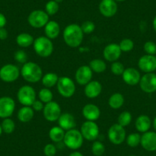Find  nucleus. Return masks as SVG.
I'll list each match as a JSON object with an SVG mask.
<instances>
[{
	"label": "nucleus",
	"instance_id": "obj_1",
	"mask_svg": "<svg viewBox=\"0 0 156 156\" xmlns=\"http://www.w3.org/2000/svg\"><path fill=\"white\" fill-rule=\"evenodd\" d=\"M83 32L80 25L70 24L65 27L63 31V38L65 44L70 48H76L80 47L83 40Z\"/></svg>",
	"mask_w": 156,
	"mask_h": 156
},
{
	"label": "nucleus",
	"instance_id": "obj_2",
	"mask_svg": "<svg viewBox=\"0 0 156 156\" xmlns=\"http://www.w3.org/2000/svg\"><path fill=\"white\" fill-rule=\"evenodd\" d=\"M21 75L25 81L31 83H37L41 80L43 70L37 63L28 61L23 64L21 69Z\"/></svg>",
	"mask_w": 156,
	"mask_h": 156
},
{
	"label": "nucleus",
	"instance_id": "obj_3",
	"mask_svg": "<svg viewBox=\"0 0 156 156\" xmlns=\"http://www.w3.org/2000/svg\"><path fill=\"white\" fill-rule=\"evenodd\" d=\"M33 48L35 53L41 58L51 56L54 51V44L46 36H40L34 39Z\"/></svg>",
	"mask_w": 156,
	"mask_h": 156
},
{
	"label": "nucleus",
	"instance_id": "obj_4",
	"mask_svg": "<svg viewBox=\"0 0 156 156\" xmlns=\"http://www.w3.org/2000/svg\"><path fill=\"white\" fill-rule=\"evenodd\" d=\"M83 140L84 139L80 130L73 129L66 131L63 142L66 147L70 149L77 150L83 145Z\"/></svg>",
	"mask_w": 156,
	"mask_h": 156
},
{
	"label": "nucleus",
	"instance_id": "obj_5",
	"mask_svg": "<svg viewBox=\"0 0 156 156\" xmlns=\"http://www.w3.org/2000/svg\"><path fill=\"white\" fill-rule=\"evenodd\" d=\"M56 86L58 92L59 93L61 97H64V98L72 97L76 91L75 83L69 76H63L59 77Z\"/></svg>",
	"mask_w": 156,
	"mask_h": 156
},
{
	"label": "nucleus",
	"instance_id": "obj_6",
	"mask_svg": "<svg viewBox=\"0 0 156 156\" xmlns=\"http://www.w3.org/2000/svg\"><path fill=\"white\" fill-rule=\"evenodd\" d=\"M17 98L22 106H31L36 100V92L31 86L25 85L18 90Z\"/></svg>",
	"mask_w": 156,
	"mask_h": 156
},
{
	"label": "nucleus",
	"instance_id": "obj_7",
	"mask_svg": "<svg viewBox=\"0 0 156 156\" xmlns=\"http://www.w3.org/2000/svg\"><path fill=\"white\" fill-rule=\"evenodd\" d=\"M108 139L113 145H120L126 139V132L125 127L119 124L115 123L111 126L108 129Z\"/></svg>",
	"mask_w": 156,
	"mask_h": 156
},
{
	"label": "nucleus",
	"instance_id": "obj_8",
	"mask_svg": "<svg viewBox=\"0 0 156 156\" xmlns=\"http://www.w3.org/2000/svg\"><path fill=\"white\" fill-rule=\"evenodd\" d=\"M80 131L83 139L91 142L97 140L100 135V129L95 121H85L81 125Z\"/></svg>",
	"mask_w": 156,
	"mask_h": 156
},
{
	"label": "nucleus",
	"instance_id": "obj_9",
	"mask_svg": "<svg viewBox=\"0 0 156 156\" xmlns=\"http://www.w3.org/2000/svg\"><path fill=\"white\" fill-rule=\"evenodd\" d=\"M49 22V16L43 10H34L28 16V22L32 28H41Z\"/></svg>",
	"mask_w": 156,
	"mask_h": 156
},
{
	"label": "nucleus",
	"instance_id": "obj_10",
	"mask_svg": "<svg viewBox=\"0 0 156 156\" xmlns=\"http://www.w3.org/2000/svg\"><path fill=\"white\" fill-rule=\"evenodd\" d=\"M20 75V70L15 64H5L0 69V79L6 83L16 81L19 79Z\"/></svg>",
	"mask_w": 156,
	"mask_h": 156
},
{
	"label": "nucleus",
	"instance_id": "obj_11",
	"mask_svg": "<svg viewBox=\"0 0 156 156\" xmlns=\"http://www.w3.org/2000/svg\"><path fill=\"white\" fill-rule=\"evenodd\" d=\"M61 113H62L61 108L57 102L52 100L44 104V107L43 109V115H44V119L48 122H53L58 121Z\"/></svg>",
	"mask_w": 156,
	"mask_h": 156
},
{
	"label": "nucleus",
	"instance_id": "obj_12",
	"mask_svg": "<svg viewBox=\"0 0 156 156\" xmlns=\"http://www.w3.org/2000/svg\"><path fill=\"white\" fill-rule=\"evenodd\" d=\"M141 90L146 94H152L156 91V73H146L141 77L139 81Z\"/></svg>",
	"mask_w": 156,
	"mask_h": 156
},
{
	"label": "nucleus",
	"instance_id": "obj_13",
	"mask_svg": "<svg viewBox=\"0 0 156 156\" xmlns=\"http://www.w3.org/2000/svg\"><path fill=\"white\" fill-rule=\"evenodd\" d=\"M16 109V103L9 97H0V118H9Z\"/></svg>",
	"mask_w": 156,
	"mask_h": 156
},
{
	"label": "nucleus",
	"instance_id": "obj_14",
	"mask_svg": "<svg viewBox=\"0 0 156 156\" xmlns=\"http://www.w3.org/2000/svg\"><path fill=\"white\" fill-rule=\"evenodd\" d=\"M92 70L89 65H82L78 67L75 73V80L80 86H85L92 80Z\"/></svg>",
	"mask_w": 156,
	"mask_h": 156
},
{
	"label": "nucleus",
	"instance_id": "obj_15",
	"mask_svg": "<svg viewBox=\"0 0 156 156\" xmlns=\"http://www.w3.org/2000/svg\"><path fill=\"white\" fill-rule=\"evenodd\" d=\"M138 67L142 71L146 73H152L156 70L155 55H145L139 58Z\"/></svg>",
	"mask_w": 156,
	"mask_h": 156
},
{
	"label": "nucleus",
	"instance_id": "obj_16",
	"mask_svg": "<svg viewBox=\"0 0 156 156\" xmlns=\"http://www.w3.org/2000/svg\"><path fill=\"white\" fill-rule=\"evenodd\" d=\"M122 55V51L119 44L111 43L107 44L103 49V57L109 62H115L119 59Z\"/></svg>",
	"mask_w": 156,
	"mask_h": 156
},
{
	"label": "nucleus",
	"instance_id": "obj_17",
	"mask_svg": "<svg viewBox=\"0 0 156 156\" xmlns=\"http://www.w3.org/2000/svg\"><path fill=\"white\" fill-rule=\"evenodd\" d=\"M122 76L123 81L129 86H136L139 84L142 77L140 72L134 67H128L125 69Z\"/></svg>",
	"mask_w": 156,
	"mask_h": 156
},
{
	"label": "nucleus",
	"instance_id": "obj_18",
	"mask_svg": "<svg viewBox=\"0 0 156 156\" xmlns=\"http://www.w3.org/2000/svg\"><path fill=\"white\" fill-rule=\"evenodd\" d=\"M99 10L104 17L111 18L116 14L118 6L114 0H102L99 5Z\"/></svg>",
	"mask_w": 156,
	"mask_h": 156
},
{
	"label": "nucleus",
	"instance_id": "obj_19",
	"mask_svg": "<svg viewBox=\"0 0 156 156\" xmlns=\"http://www.w3.org/2000/svg\"><path fill=\"white\" fill-rule=\"evenodd\" d=\"M140 145L148 151H156V132H146L141 136Z\"/></svg>",
	"mask_w": 156,
	"mask_h": 156
},
{
	"label": "nucleus",
	"instance_id": "obj_20",
	"mask_svg": "<svg viewBox=\"0 0 156 156\" xmlns=\"http://www.w3.org/2000/svg\"><path fill=\"white\" fill-rule=\"evenodd\" d=\"M58 126L64 131L75 129L76 126L75 117L70 112H63L58 120Z\"/></svg>",
	"mask_w": 156,
	"mask_h": 156
},
{
	"label": "nucleus",
	"instance_id": "obj_21",
	"mask_svg": "<svg viewBox=\"0 0 156 156\" xmlns=\"http://www.w3.org/2000/svg\"><path fill=\"white\" fill-rule=\"evenodd\" d=\"M102 90V84L97 80H91L87 84L85 85V96L89 99H95L98 97L101 94Z\"/></svg>",
	"mask_w": 156,
	"mask_h": 156
},
{
	"label": "nucleus",
	"instance_id": "obj_22",
	"mask_svg": "<svg viewBox=\"0 0 156 156\" xmlns=\"http://www.w3.org/2000/svg\"><path fill=\"white\" fill-rule=\"evenodd\" d=\"M82 115L88 121H96L100 116V109L93 103L86 104L82 109Z\"/></svg>",
	"mask_w": 156,
	"mask_h": 156
},
{
	"label": "nucleus",
	"instance_id": "obj_23",
	"mask_svg": "<svg viewBox=\"0 0 156 156\" xmlns=\"http://www.w3.org/2000/svg\"><path fill=\"white\" fill-rule=\"evenodd\" d=\"M61 27L56 21H49L44 26V34L47 37L52 40L59 36Z\"/></svg>",
	"mask_w": 156,
	"mask_h": 156
},
{
	"label": "nucleus",
	"instance_id": "obj_24",
	"mask_svg": "<svg viewBox=\"0 0 156 156\" xmlns=\"http://www.w3.org/2000/svg\"><path fill=\"white\" fill-rule=\"evenodd\" d=\"M151 119L147 115H140L137 117V119L135 122V126H136V130L142 133L148 132L151 128Z\"/></svg>",
	"mask_w": 156,
	"mask_h": 156
},
{
	"label": "nucleus",
	"instance_id": "obj_25",
	"mask_svg": "<svg viewBox=\"0 0 156 156\" xmlns=\"http://www.w3.org/2000/svg\"><path fill=\"white\" fill-rule=\"evenodd\" d=\"M34 115V109L31 108V106H23L22 108H20L18 112V119L21 122L23 123H27L29 122Z\"/></svg>",
	"mask_w": 156,
	"mask_h": 156
},
{
	"label": "nucleus",
	"instance_id": "obj_26",
	"mask_svg": "<svg viewBox=\"0 0 156 156\" xmlns=\"http://www.w3.org/2000/svg\"><path fill=\"white\" fill-rule=\"evenodd\" d=\"M34 41V37L29 33H21L16 37V43L21 48H28L32 45Z\"/></svg>",
	"mask_w": 156,
	"mask_h": 156
},
{
	"label": "nucleus",
	"instance_id": "obj_27",
	"mask_svg": "<svg viewBox=\"0 0 156 156\" xmlns=\"http://www.w3.org/2000/svg\"><path fill=\"white\" fill-rule=\"evenodd\" d=\"M125 99L123 95L119 93H115L109 97L108 100V104L112 109H119L123 106Z\"/></svg>",
	"mask_w": 156,
	"mask_h": 156
},
{
	"label": "nucleus",
	"instance_id": "obj_28",
	"mask_svg": "<svg viewBox=\"0 0 156 156\" xmlns=\"http://www.w3.org/2000/svg\"><path fill=\"white\" fill-rule=\"evenodd\" d=\"M58 79H59V76H58L57 73H53V72H49V73L43 75L42 78H41V82H42V84L44 87L50 89V88L56 86Z\"/></svg>",
	"mask_w": 156,
	"mask_h": 156
},
{
	"label": "nucleus",
	"instance_id": "obj_29",
	"mask_svg": "<svg viewBox=\"0 0 156 156\" xmlns=\"http://www.w3.org/2000/svg\"><path fill=\"white\" fill-rule=\"evenodd\" d=\"M49 138L51 140L55 143L63 142L64 136H65V131L62 128L58 126H54L49 131Z\"/></svg>",
	"mask_w": 156,
	"mask_h": 156
},
{
	"label": "nucleus",
	"instance_id": "obj_30",
	"mask_svg": "<svg viewBox=\"0 0 156 156\" xmlns=\"http://www.w3.org/2000/svg\"><path fill=\"white\" fill-rule=\"evenodd\" d=\"M90 67L93 72L97 73H103L106 70V64L104 61L100 58L93 59L89 64Z\"/></svg>",
	"mask_w": 156,
	"mask_h": 156
},
{
	"label": "nucleus",
	"instance_id": "obj_31",
	"mask_svg": "<svg viewBox=\"0 0 156 156\" xmlns=\"http://www.w3.org/2000/svg\"><path fill=\"white\" fill-rule=\"evenodd\" d=\"M53 93H52V91L49 88H42L38 92L39 100H41L44 104L52 101L53 100Z\"/></svg>",
	"mask_w": 156,
	"mask_h": 156
},
{
	"label": "nucleus",
	"instance_id": "obj_32",
	"mask_svg": "<svg viewBox=\"0 0 156 156\" xmlns=\"http://www.w3.org/2000/svg\"><path fill=\"white\" fill-rule=\"evenodd\" d=\"M132 119H133L132 114L129 111H123L118 116V119H117L118 122L117 123L119 124L122 126L126 127L131 123Z\"/></svg>",
	"mask_w": 156,
	"mask_h": 156
},
{
	"label": "nucleus",
	"instance_id": "obj_33",
	"mask_svg": "<svg viewBox=\"0 0 156 156\" xmlns=\"http://www.w3.org/2000/svg\"><path fill=\"white\" fill-rule=\"evenodd\" d=\"M127 145L131 148H136L141 142V135L137 133H133L128 135L126 139Z\"/></svg>",
	"mask_w": 156,
	"mask_h": 156
},
{
	"label": "nucleus",
	"instance_id": "obj_34",
	"mask_svg": "<svg viewBox=\"0 0 156 156\" xmlns=\"http://www.w3.org/2000/svg\"><path fill=\"white\" fill-rule=\"evenodd\" d=\"M1 126H2V132H4L6 134H11V133H12L15 131L16 123L10 118H5L2 121Z\"/></svg>",
	"mask_w": 156,
	"mask_h": 156
},
{
	"label": "nucleus",
	"instance_id": "obj_35",
	"mask_svg": "<svg viewBox=\"0 0 156 156\" xmlns=\"http://www.w3.org/2000/svg\"><path fill=\"white\" fill-rule=\"evenodd\" d=\"M91 151L94 155L102 156L105 152V145L100 141H94L91 147Z\"/></svg>",
	"mask_w": 156,
	"mask_h": 156
},
{
	"label": "nucleus",
	"instance_id": "obj_36",
	"mask_svg": "<svg viewBox=\"0 0 156 156\" xmlns=\"http://www.w3.org/2000/svg\"><path fill=\"white\" fill-rule=\"evenodd\" d=\"M59 4L54 0H51L45 5V12L48 16H54L59 11Z\"/></svg>",
	"mask_w": 156,
	"mask_h": 156
},
{
	"label": "nucleus",
	"instance_id": "obj_37",
	"mask_svg": "<svg viewBox=\"0 0 156 156\" xmlns=\"http://www.w3.org/2000/svg\"><path fill=\"white\" fill-rule=\"evenodd\" d=\"M119 46L122 52H129L134 48V42L130 38H124L119 42Z\"/></svg>",
	"mask_w": 156,
	"mask_h": 156
},
{
	"label": "nucleus",
	"instance_id": "obj_38",
	"mask_svg": "<svg viewBox=\"0 0 156 156\" xmlns=\"http://www.w3.org/2000/svg\"><path fill=\"white\" fill-rule=\"evenodd\" d=\"M111 72L113 73L114 75H116V76H120L123 73L124 70H125V67H124L123 64H122L119 61H115V62H112L111 64L110 67Z\"/></svg>",
	"mask_w": 156,
	"mask_h": 156
},
{
	"label": "nucleus",
	"instance_id": "obj_39",
	"mask_svg": "<svg viewBox=\"0 0 156 156\" xmlns=\"http://www.w3.org/2000/svg\"><path fill=\"white\" fill-rule=\"evenodd\" d=\"M14 59L19 64H25L28 62V55L23 50H18L14 54Z\"/></svg>",
	"mask_w": 156,
	"mask_h": 156
},
{
	"label": "nucleus",
	"instance_id": "obj_40",
	"mask_svg": "<svg viewBox=\"0 0 156 156\" xmlns=\"http://www.w3.org/2000/svg\"><path fill=\"white\" fill-rule=\"evenodd\" d=\"M80 28H81L83 34H90L94 31L96 25L94 22H91V21H85L80 25Z\"/></svg>",
	"mask_w": 156,
	"mask_h": 156
},
{
	"label": "nucleus",
	"instance_id": "obj_41",
	"mask_svg": "<svg viewBox=\"0 0 156 156\" xmlns=\"http://www.w3.org/2000/svg\"><path fill=\"white\" fill-rule=\"evenodd\" d=\"M143 49L146 55H156V44L151 41H148L144 44Z\"/></svg>",
	"mask_w": 156,
	"mask_h": 156
},
{
	"label": "nucleus",
	"instance_id": "obj_42",
	"mask_svg": "<svg viewBox=\"0 0 156 156\" xmlns=\"http://www.w3.org/2000/svg\"><path fill=\"white\" fill-rule=\"evenodd\" d=\"M44 153L45 156H55L57 153V148L54 144L48 143L44 146Z\"/></svg>",
	"mask_w": 156,
	"mask_h": 156
},
{
	"label": "nucleus",
	"instance_id": "obj_43",
	"mask_svg": "<svg viewBox=\"0 0 156 156\" xmlns=\"http://www.w3.org/2000/svg\"><path fill=\"white\" fill-rule=\"evenodd\" d=\"M31 106L34 109V112H40V111H43V109L44 107V103H43L41 100H36Z\"/></svg>",
	"mask_w": 156,
	"mask_h": 156
},
{
	"label": "nucleus",
	"instance_id": "obj_44",
	"mask_svg": "<svg viewBox=\"0 0 156 156\" xmlns=\"http://www.w3.org/2000/svg\"><path fill=\"white\" fill-rule=\"evenodd\" d=\"M8 31L5 28H0V40H5L8 37Z\"/></svg>",
	"mask_w": 156,
	"mask_h": 156
},
{
	"label": "nucleus",
	"instance_id": "obj_45",
	"mask_svg": "<svg viewBox=\"0 0 156 156\" xmlns=\"http://www.w3.org/2000/svg\"><path fill=\"white\" fill-rule=\"evenodd\" d=\"M6 22L7 20L5 16L2 13L0 12V28H4L5 26V25H6Z\"/></svg>",
	"mask_w": 156,
	"mask_h": 156
},
{
	"label": "nucleus",
	"instance_id": "obj_46",
	"mask_svg": "<svg viewBox=\"0 0 156 156\" xmlns=\"http://www.w3.org/2000/svg\"><path fill=\"white\" fill-rule=\"evenodd\" d=\"M69 156H83V155L82 153L79 152V151H73V152L70 153Z\"/></svg>",
	"mask_w": 156,
	"mask_h": 156
},
{
	"label": "nucleus",
	"instance_id": "obj_47",
	"mask_svg": "<svg viewBox=\"0 0 156 156\" xmlns=\"http://www.w3.org/2000/svg\"><path fill=\"white\" fill-rule=\"evenodd\" d=\"M152 25H153V28H154V31L156 32V16L154 18V19H153Z\"/></svg>",
	"mask_w": 156,
	"mask_h": 156
},
{
	"label": "nucleus",
	"instance_id": "obj_48",
	"mask_svg": "<svg viewBox=\"0 0 156 156\" xmlns=\"http://www.w3.org/2000/svg\"><path fill=\"white\" fill-rule=\"evenodd\" d=\"M152 125H153V128H154V129L156 131V116L154 117V120H153Z\"/></svg>",
	"mask_w": 156,
	"mask_h": 156
},
{
	"label": "nucleus",
	"instance_id": "obj_49",
	"mask_svg": "<svg viewBox=\"0 0 156 156\" xmlns=\"http://www.w3.org/2000/svg\"><path fill=\"white\" fill-rule=\"evenodd\" d=\"M54 1H55V2H58V4L61 3V2H63V0H54Z\"/></svg>",
	"mask_w": 156,
	"mask_h": 156
},
{
	"label": "nucleus",
	"instance_id": "obj_50",
	"mask_svg": "<svg viewBox=\"0 0 156 156\" xmlns=\"http://www.w3.org/2000/svg\"><path fill=\"white\" fill-rule=\"evenodd\" d=\"M2 126H1V125H0V136L2 135Z\"/></svg>",
	"mask_w": 156,
	"mask_h": 156
},
{
	"label": "nucleus",
	"instance_id": "obj_51",
	"mask_svg": "<svg viewBox=\"0 0 156 156\" xmlns=\"http://www.w3.org/2000/svg\"><path fill=\"white\" fill-rule=\"evenodd\" d=\"M114 1H115V2H123L125 0H114Z\"/></svg>",
	"mask_w": 156,
	"mask_h": 156
},
{
	"label": "nucleus",
	"instance_id": "obj_52",
	"mask_svg": "<svg viewBox=\"0 0 156 156\" xmlns=\"http://www.w3.org/2000/svg\"><path fill=\"white\" fill-rule=\"evenodd\" d=\"M129 156H136V155H129Z\"/></svg>",
	"mask_w": 156,
	"mask_h": 156
}]
</instances>
